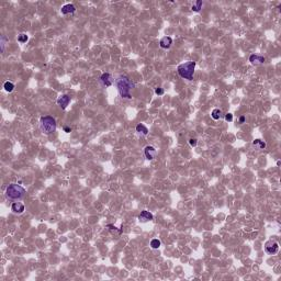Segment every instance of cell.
<instances>
[{"label": "cell", "instance_id": "cell-1", "mask_svg": "<svg viewBox=\"0 0 281 281\" xmlns=\"http://www.w3.org/2000/svg\"><path fill=\"white\" fill-rule=\"evenodd\" d=\"M116 86L118 91H119V94H120V96H121L122 98H124V99H130V98H132L131 91H132V89L135 87V85H134V83H132L126 76H120V77L118 78V79L116 80Z\"/></svg>", "mask_w": 281, "mask_h": 281}, {"label": "cell", "instance_id": "cell-2", "mask_svg": "<svg viewBox=\"0 0 281 281\" xmlns=\"http://www.w3.org/2000/svg\"><path fill=\"white\" fill-rule=\"evenodd\" d=\"M194 68H196V62H187V63L180 64L177 68V72L180 75V77L185 78L187 80H192Z\"/></svg>", "mask_w": 281, "mask_h": 281}, {"label": "cell", "instance_id": "cell-3", "mask_svg": "<svg viewBox=\"0 0 281 281\" xmlns=\"http://www.w3.org/2000/svg\"><path fill=\"white\" fill-rule=\"evenodd\" d=\"M6 194L9 199L12 200H19V199H22L25 196V189L23 187H21L20 185L17 183H11L7 187Z\"/></svg>", "mask_w": 281, "mask_h": 281}, {"label": "cell", "instance_id": "cell-4", "mask_svg": "<svg viewBox=\"0 0 281 281\" xmlns=\"http://www.w3.org/2000/svg\"><path fill=\"white\" fill-rule=\"evenodd\" d=\"M40 126H41L42 132H44L45 134H52L56 130L55 119L50 116H42L40 120Z\"/></svg>", "mask_w": 281, "mask_h": 281}, {"label": "cell", "instance_id": "cell-5", "mask_svg": "<svg viewBox=\"0 0 281 281\" xmlns=\"http://www.w3.org/2000/svg\"><path fill=\"white\" fill-rule=\"evenodd\" d=\"M265 250H266V253L270 254V255H276L279 250V243L276 241L267 242L265 245Z\"/></svg>", "mask_w": 281, "mask_h": 281}, {"label": "cell", "instance_id": "cell-6", "mask_svg": "<svg viewBox=\"0 0 281 281\" xmlns=\"http://www.w3.org/2000/svg\"><path fill=\"white\" fill-rule=\"evenodd\" d=\"M69 102H70V97L67 96V94H62V96L58 97V99H57V105H59L63 110L66 109L67 105H69Z\"/></svg>", "mask_w": 281, "mask_h": 281}, {"label": "cell", "instance_id": "cell-7", "mask_svg": "<svg viewBox=\"0 0 281 281\" xmlns=\"http://www.w3.org/2000/svg\"><path fill=\"white\" fill-rule=\"evenodd\" d=\"M100 81H101V83H102L105 87H110V86H112V83H113L112 76H111L109 72L102 74L101 77H100Z\"/></svg>", "mask_w": 281, "mask_h": 281}, {"label": "cell", "instance_id": "cell-8", "mask_svg": "<svg viewBox=\"0 0 281 281\" xmlns=\"http://www.w3.org/2000/svg\"><path fill=\"white\" fill-rule=\"evenodd\" d=\"M249 62L253 64V65H261L265 63V57L261 55H257V54H253V55L249 56Z\"/></svg>", "mask_w": 281, "mask_h": 281}, {"label": "cell", "instance_id": "cell-9", "mask_svg": "<svg viewBox=\"0 0 281 281\" xmlns=\"http://www.w3.org/2000/svg\"><path fill=\"white\" fill-rule=\"evenodd\" d=\"M144 154H145V157L148 160L154 159L155 156H156V149L153 146H146L145 149H144Z\"/></svg>", "mask_w": 281, "mask_h": 281}, {"label": "cell", "instance_id": "cell-10", "mask_svg": "<svg viewBox=\"0 0 281 281\" xmlns=\"http://www.w3.org/2000/svg\"><path fill=\"white\" fill-rule=\"evenodd\" d=\"M153 219H154V216L148 211H142L141 214L138 215L139 222H147V221H152Z\"/></svg>", "mask_w": 281, "mask_h": 281}, {"label": "cell", "instance_id": "cell-11", "mask_svg": "<svg viewBox=\"0 0 281 281\" xmlns=\"http://www.w3.org/2000/svg\"><path fill=\"white\" fill-rule=\"evenodd\" d=\"M11 210L17 214H21L24 212V205L21 202H14L11 205Z\"/></svg>", "mask_w": 281, "mask_h": 281}, {"label": "cell", "instance_id": "cell-12", "mask_svg": "<svg viewBox=\"0 0 281 281\" xmlns=\"http://www.w3.org/2000/svg\"><path fill=\"white\" fill-rule=\"evenodd\" d=\"M171 44H172V40H171V38H169V36H164L159 42L160 47H161V49H166V50L169 49Z\"/></svg>", "mask_w": 281, "mask_h": 281}, {"label": "cell", "instance_id": "cell-13", "mask_svg": "<svg viewBox=\"0 0 281 281\" xmlns=\"http://www.w3.org/2000/svg\"><path fill=\"white\" fill-rule=\"evenodd\" d=\"M75 10H76L75 6L72 5V3H68V5H65V6L62 7L61 12L62 14H69V13H74Z\"/></svg>", "mask_w": 281, "mask_h": 281}, {"label": "cell", "instance_id": "cell-14", "mask_svg": "<svg viewBox=\"0 0 281 281\" xmlns=\"http://www.w3.org/2000/svg\"><path fill=\"white\" fill-rule=\"evenodd\" d=\"M253 146H255L258 149H265L266 148V143L261 139H255L253 142Z\"/></svg>", "mask_w": 281, "mask_h": 281}, {"label": "cell", "instance_id": "cell-15", "mask_svg": "<svg viewBox=\"0 0 281 281\" xmlns=\"http://www.w3.org/2000/svg\"><path fill=\"white\" fill-rule=\"evenodd\" d=\"M136 132L139 133V134H142V135H147L148 130H147V127L145 126V125H143V124H138V125H136Z\"/></svg>", "mask_w": 281, "mask_h": 281}, {"label": "cell", "instance_id": "cell-16", "mask_svg": "<svg viewBox=\"0 0 281 281\" xmlns=\"http://www.w3.org/2000/svg\"><path fill=\"white\" fill-rule=\"evenodd\" d=\"M202 9V1H196L191 6V10L194 12H199Z\"/></svg>", "mask_w": 281, "mask_h": 281}, {"label": "cell", "instance_id": "cell-17", "mask_svg": "<svg viewBox=\"0 0 281 281\" xmlns=\"http://www.w3.org/2000/svg\"><path fill=\"white\" fill-rule=\"evenodd\" d=\"M211 116H212L214 120H219V119H221V116H222V111H221L220 109H214V110L212 111Z\"/></svg>", "mask_w": 281, "mask_h": 281}, {"label": "cell", "instance_id": "cell-18", "mask_svg": "<svg viewBox=\"0 0 281 281\" xmlns=\"http://www.w3.org/2000/svg\"><path fill=\"white\" fill-rule=\"evenodd\" d=\"M3 88H5V90L8 91V92H11L12 90L14 89V85H13L11 81H6L5 85H3Z\"/></svg>", "mask_w": 281, "mask_h": 281}, {"label": "cell", "instance_id": "cell-19", "mask_svg": "<svg viewBox=\"0 0 281 281\" xmlns=\"http://www.w3.org/2000/svg\"><path fill=\"white\" fill-rule=\"evenodd\" d=\"M160 241L159 239H157V238H155V239H152L150 241V247L154 248V249H157V248L160 247Z\"/></svg>", "mask_w": 281, "mask_h": 281}, {"label": "cell", "instance_id": "cell-20", "mask_svg": "<svg viewBox=\"0 0 281 281\" xmlns=\"http://www.w3.org/2000/svg\"><path fill=\"white\" fill-rule=\"evenodd\" d=\"M28 40H29L28 35H27V34H24V33L20 34V35L18 36V42H20V43H25Z\"/></svg>", "mask_w": 281, "mask_h": 281}, {"label": "cell", "instance_id": "cell-21", "mask_svg": "<svg viewBox=\"0 0 281 281\" xmlns=\"http://www.w3.org/2000/svg\"><path fill=\"white\" fill-rule=\"evenodd\" d=\"M0 44H1V52L3 53V52H5V45H6V39H5V36H1V39H0Z\"/></svg>", "mask_w": 281, "mask_h": 281}, {"label": "cell", "instance_id": "cell-22", "mask_svg": "<svg viewBox=\"0 0 281 281\" xmlns=\"http://www.w3.org/2000/svg\"><path fill=\"white\" fill-rule=\"evenodd\" d=\"M189 144H190L192 147H194V146H197V144H198V139H197V138H190V139H189Z\"/></svg>", "mask_w": 281, "mask_h": 281}, {"label": "cell", "instance_id": "cell-23", "mask_svg": "<svg viewBox=\"0 0 281 281\" xmlns=\"http://www.w3.org/2000/svg\"><path fill=\"white\" fill-rule=\"evenodd\" d=\"M108 228H109L111 232H116L118 234H121V232H122V230H121V231H118L116 226H113V225H108Z\"/></svg>", "mask_w": 281, "mask_h": 281}, {"label": "cell", "instance_id": "cell-24", "mask_svg": "<svg viewBox=\"0 0 281 281\" xmlns=\"http://www.w3.org/2000/svg\"><path fill=\"white\" fill-rule=\"evenodd\" d=\"M155 94L158 96H163L164 94V89L163 88H156L155 89Z\"/></svg>", "mask_w": 281, "mask_h": 281}, {"label": "cell", "instance_id": "cell-25", "mask_svg": "<svg viewBox=\"0 0 281 281\" xmlns=\"http://www.w3.org/2000/svg\"><path fill=\"white\" fill-rule=\"evenodd\" d=\"M225 120L227 122H232L233 121V114H232V113H227V114H225Z\"/></svg>", "mask_w": 281, "mask_h": 281}, {"label": "cell", "instance_id": "cell-26", "mask_svg": "<svg viewBox=\"0 0 281 281\" xmlns=\"http://www.w3.org/2000/svg\"><path fill=\"white\" fill-rule=\"evenodd\" d=\"M64 131H65L66 133H69L70 131H72V129H70V127H68V126H65V127H64Z\"/></svg>", "mask_w": 281, "mask_h": 281}, {"label": "cell", "instance_id": "cell-27", "mask_svg": "<svg viewBox=\"0 0 281 281\" xmlns=\"http://www.w3.org/2000/svg\"><path fill=\"white\" fill-rule=\"evenodd\" d=\"M244 122H245V116H243L239 118V123H244Z\"/></svg>", "mask_w": 281, "mask_h": 281}]
</instances>
